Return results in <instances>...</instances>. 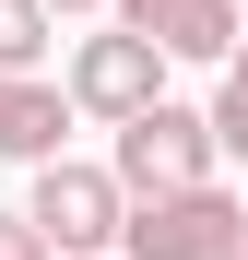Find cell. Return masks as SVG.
<instances>
[{
  "label": "cell",
  "instance_id": "obj_1",
  "mask_svg": "<svg viewBox=\"0 0 248 260\" xmlns=\"http://www.w3.org/2000/svg\"><path fill=\"white\" fill-rule=\"evenodd\" d=\"M118 201H130V189H118V166H36V201H24V225L36 237H48L59 260H95L107 237H130V213H118Z\"/></svg>",
  "mask_w": 248,
  "mask_h": 260
},
{
  "label": "cell",
  "instance_id": "obj_2",
  "mask_svg": "<svg viewBox=\"0 0 248 260\" xmlns=\"http://www.w3.org/2000/svg\"><path fill=\"white\" fill-rule=\"evenodd\" d=\"M118 189H130L142 213L154 201H189V189H213V130H201L189 107H154L118 130Z\"/></svg>",
  "mask_w": 248,
  "mask_h": 260
},
{
  "label": "cell",
  "instance_id": "obj_3",
  "mask_svg": "<svg viewBox=\"0 0 248 260\" xmlns=\"http://www.w3.org/2000/svg\"><path fill=\"white\" fill-rule=\"evenodd\" d=\"M130 260H236L248 248V213L225 201V189H189V201H154V213H130V237H118Z\"/></svg>",
  "mask_w": 248,
  "mask_h": 260
},
{
  "label": "cell",
  "instance_id": "obj_4",
  "mask_svg": "<svg viewBox=\"0 0 248 260\" xmlns=\"http://www.w3.org/2000/svg\"><path fill=\"white\" fill-rule=\"evenodd\" d=\"M154 71H165V48H142V36H95V48L71 59V107H95V118H154L165 95H154Z\"/></svg>",
  "mask_w": 248,
  "mask_h": 260
},
{
  "label": "cell",
  "instance_id": "obj_5",
  "mask_svg": "<svg viewBox=\"0 0 248 260\" xmlns=\"http://www.w3.org/2000/svg\"><path fill=\"white\" fill-rule=\"evenodd\" d=\"M59 130H71V95L24 83V107H12V154H24V166H59Z\"/></svg>",
  "mask_w": 248,
  "mask_h": 260
},
{
  "label": "cell",
  "instance_id": "obj_6",
  "mask_svg": "<svg viewBox=\"0 0 248 260\" xmlns=\"http://www.w3.org/2000/svg\"><path fill=\"white\" fill-rule=\"evenodd\" d=\"M48 24H59L48 0H0V83H24L36 59H48Z\"/></svg>",
  "mask_w": 248,
  "mask_h": 260
},
{
  "label": "cell",
  "instance_id": "obj_7",
  "mask_svg": "<svg viewBox=\"0 0 248 260\" xmlns=\"http://www.w3.org/2000/svg\"><path fill=\"white\" fill-rule=\"evenodd\" d=\"M165 59H236V0H189L178 36H165Z\"/></svg>",
  "mask_w": 248,
  "mask_h": 260
},
{
  "label": "cell",
  "instance_id": "obj_8",
  "mask_svg": "<svg viewBox=\"0 0 248 260\" xmlns=\"http://www.w3.org/2000/svg\"><path fill=\"white\" fill-rule=\"evenodd\" d=\"M213 142H225V154H248V48L225 59V107H213Z\"/></svg>",
  "mask_w": 248,
  "mask_h": 260
},
{
  "label": "cell",
  "instance_id": "obj_9",
  "mask_svg": "<svg viewBox=\"0 0 248 260\" xmlns=\"http://www.w3.org/2000/svg\"><path fill=\"white\" fill-rule=\"evenodd\" d=\"M178 12H189V0H118V36H142V48H165V36H178Z\"/></svg>",
  "mask_w": 248,
  "mask_h": 260
},
{
  "label": "cell",
  "instance_id": "obj_10",
  "mask_svg": "<svg viewBox=\"0 0 248 260\" xmlns=\"http://www.w3.org/2000/svg\"><path fill=\"white\" fill-rule=\"evenodd\" d=\"M0 260H48V237H36L24 213H0Z\"/></svg>",
  "mask_w": 248,
  "mask_h": 260
},
{
  "label": "cell",
  "instance_id": "obj_11",
  "mask_svg": "<svg viewBox=\"0 0 248 260\" xmlns=\"http://www.w3.org/2000/svg\"><path fill=\"white\" fill-rule=\"evenodd\" d=\"M12 107H24V83H0V154H12Z\"/></svg>",
  "mask_w": 248,
  "mask_h": 260
},
{
  "label": "cell",
  "instance_id": "obj_12",
  "mask_svg": "<svg viewBox=\"0 0 248 260\" xmlns=\"http://www.w3.org/2000/svg\"><path fill=\"white\" fill-rule=\"evenodd\" d=\"M48 12H95V0H48Z\"/></svg>",
  "mask_w": 248,
  "mask_h": 260
},
{
  "label": "cell",
  "instance_id": "obj_13",
  "mask_svg": "<svg viewBox=\"0 0 248 260\" xmlns=\"http://www.w3.org/2000/svg\"><path fill=\"white\" fill-rule=\"evenodd\" d=\"M236 260H248V248H236Z\"/></svg>",
  "mask_w": 248,
  "mask_h": 260
}]
</instances>
